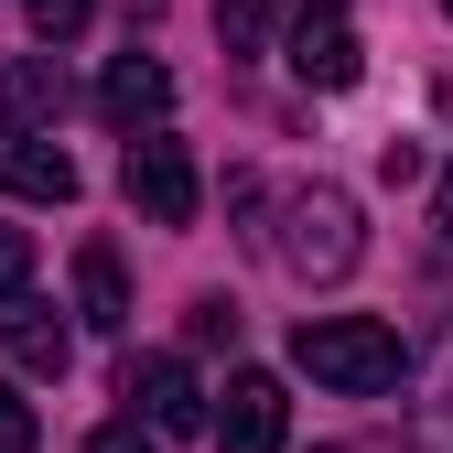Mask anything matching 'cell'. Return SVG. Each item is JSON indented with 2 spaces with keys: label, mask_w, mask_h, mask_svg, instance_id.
Instances as JSON below:
<instances>
[{
  "label": "cell",
  "mask_w": 453,
  "mask_h": 453,
  "mask_svg": "<svg viewBox=\"0 0 453 453\" xmlns=\"http://www.w3.org/2000/svg\"><path fill=\"white\" fill-rule=\"evenodd\" d=\"M292 367L313 388H346V400H388L400 388V324H378V313H303L292 324Z\"/></svg>",
  "instance_id": "6da1fadb"
},
{
  "label": "cell",
  "mask_w": 453,
  "mask_h": 453,
  "mask_svg": "<svg viewBox=\"0 0 453 453\" xmlns=\"http://www.w3.org/2000/svg\"><path fill=\"white\" fill-rule=\"evenodd\" d=\"M270 249H280V270H303V280H346V270L367 259L357 195H346V184H292V195H280Z\"/></svg>",
  "instance_id": "7a4b0ae2"
},
{
  "label": "cell",
  "mask_w": 453,
  "mask_h": 453,
  "mask_svg": "<svg viewBox=\"0 0 453 453\" xmlns=\"http://www.w3.org/2000/svg\"><path fill=\"white\" fill-rule=\"evenodd\" d=\"M119 184H130V205L151 216V226H195V151L173 141V130H130V162H119Z\"/></svg>",
  "instance_id": "3957f363"
},
{
  "label": "cell",
  "mask_w": 453,
  "mask_h": 453,
  "mask_svg": "<svg viewBox=\"0 0 453 453\" xmlns=\"http://www.w3.org/2000/svg\"><path fill=\"white\" fill-rule=\"evenodd\" d=\"M292 76L324 87V97H346V87L367 76V43H357V22H346V0H292Z\"/></svg>",
  "instance_id": "277c9868"
},
{
  "label": "cell",
  "mask_w": 453,
  "mask_h": 453,
  "mask_svg": "<svg viewBox=\"0 0 453 453\" xmlns=\"http://www.w3.org/2000/svg\"><path fill=\"white\" fill-rule=\"evenodd\" d=\"M0 195H22V205H76V151L54 141V130H0Z\"/></svg>",
  "instance_id": "5b68a950"
},
{
  "label": "cell",
  "mask_w": 453,
  "mask_h": 453,
  "mask_svg": "<svg viewBox=\"0 0 453 453\" xmlns=\"http://www.w3.org/2000/svg\"><path fill=\"white\" fill-rule=\"evenodd\" d=\"M119 400H130V421H151V432H205V388H195L184 357H130Z\"/></svg>",
  "instance_id": "8992f818"
},
{
  "label": "cell",
  "mask_w": 453,
  "mask_h": 453,
  "mask_svg": "<svg viewBox=\"0 0 453 453\" xmlns=\"http://www.w3.org/2000/svg\"><path fill=\"white\" fill-rule=\"evenodd\" d=\"M280 432H292L280 378L270 367H238V378H226V411H216V453H280Z\"/></svg>",
  "instance_id": "52a82bcc"
},
{
  "label": "cell",
  "mask_w": 453,
  "mask_h": 453,
  "mask_svg": "<svg viewBox=\"0 0 453 453\" xmlns=\"http://www.w3.org/2000/svg\"><path fill=\"white\" fill-rule=\"evenodd\" d=\"M0 346H12V367H33V378H65V367H76V334L54 324L33 292H12V303H0Z\"/></svg>",
  "instance_id": "ba28073f"
},
{
  "label": "cell",
  "mask_w": 453,
  "mask_h": 453,
  "mask_svg": "<svg viewBox=\"0 0 453 453\" xmlns=\"http://www.w3.org/2000/svg\"><path fill=\"white\" fill-rule=\"evenodd\" d=\"M97 108H108L119 130H162V108H173V76H162L151 54H119V65L97 76Z\"/></svg>",
  "instance_id": "9c48e42d"
},
{
  "label": "cell",
  "mask_w": 453,
  "mask_h": 453,
  "mask_svg": "<svg viewBox=\"0 0 453 453\" xmlns=\"http://www.w3.org/2000/svg\"><path fill=\"white\" fill-rule=\"evenodd\" d=\"M0 108H12L22 130H54V119H65V76H54L43 54H22V65L0 76Z\"/></svg>",
  "instance_id": "30bf717a"
},
{
  "label": "cell",
  "mask_w": 453,
  "mask_h": 453,
  "mask_svg": "<svg viewBox=\"0 0 453 453\" xmlns=\"http://www.w3.org/2000/svg\"><path fill=\"white\" fill-rule=\"evenodd\" d=\"M76 303L97 334H119L130 324V280H119V249H76Z\"/></svg>",
  "instance_id": "8fae6325"
},
{
  "label": "cell",
  "mask_w": 453,
  "mask_h": 453,
  "mask_svg": "<svg viewBox=\"0 0 453 453\" xmlns=\"http://www.w3.org/2000/svg\"><path fill=\"white\" fill-rule=\"evenodd\" d=\"M280 12H292V0H226V12H216V33H226V54H259Z\"/></svg>",
  "instance_id": "7c38bea8"
},
{
  "label": "cell",
  "mask_w": 453,
  "mask_h": 453,
  "mask_svg": "<svg viewBox=\"0 0 453 453\" xmlns=\"http://www.w3.org/2000/svg\"><path fill=\"white\" fill-rule=\"evenodd\" d=\"M421 453H453V334H442V367H432V400H421Z\"/></svg>",
  "instance_id": "4fadbf2b"
},
{
  "label": "cell",
  "mask_w": 453,
  "mask_h": 453,
  "mask_svg": "<svg viewBox=\"0 0 453 453\" xmlns=\"http://www.w3.org/2000/svg\"><path fill=\"white\" fill-rule=\"evenodd\" d=\"M87 12H97V0H22V22H33L43 43H76V33H87Z\"/></svg>",
  "instance_id": "5bb4252c"
},
{
  "label": "cell",
  "mask_w": 453,
  "mask_h": 453,
  "mask_svg": "<svg viewBox=\"0 0 453 453\" xmlns=\"http://www.w3.org/2000/svg\"><path fill=\"white\" fill-rule=\"evenodd\" d=\"M0 453H43V432H33V400L12 378H0Z\"/></svg>",
  "instance_id": "9a60e30c"
},
{
  "label": "cell",
  "mask_w": 453,
  "mask_h": 453,
  "mask_svg": "<svg viewBox=\"0 0 453 453\" xmlns=\"http://www.w3.org/2000/svg\"><path fill=\"white\" fill-rule=\"evenodd\" d=\"M12 292H33V238L0 226V303H12Z\"/></svg>",
  "instance_id": "2e32d148"
},
{
  "label": "cell",
  "mask_w": 453,
  "mask_h": 453,
  "mask_svg": "<svg viewBox=\"0 0 453 453\" xmlns=\"http://www.w3.org/2000/svg\"><path fill=\"white\" fill-rule=\"evenodd\" d=\"M378 173H388V184H421V173H432V151H421V141H388V151H378Z\"/></svg>",
  "instance_id": "e0dca14e"
},
{
  "label": "cell",
  "mask_w": 453,
  "mask_h": 453,
  "mask_svg": "<svg viewBox=\"0 0 453 453\" xmlns=\"http://www.w3.org/2000/svg\"><path fill=\"white\" fill-rule=\"evenodd\" d=\"M226 334H238V313H226V303L205 292V303H195V346H226Z\"/></svg>",
  "instance_id": "ac0fdd59"
},
{
  "label": "cell",
  "mask_w": 453,
  "mask_h": 453,
  "mask_svg": "<svg viewBox=\"0 0 453 453\" xmlns=\"http://www.w3.org/2000/svg\"><path fill=\"white\" fill-rule=\"evenodd\" d=\"M87 453H151V421H108V432H97Z\"/></svg>",
  "instance_id": "d6986e66"
},
{
  "label": "cell",
  "mask_w": 453,
  "mask_h": 453,
  "mask_svg": "<svg viewBox=\"0 0 453 453\" xmlns=\"http://www.w3.org/2000/svg\"><path fill=\"white\" fill-rule=\"evenodd\" d=\"M432 216H442V238H453V162H442V195H432Z\"/></svg>",
  "instance_id": "ffe728a7"
},
{
  "label": "cell",
  "mask_w": 453,
  "mask_h": 453,
  "mask_svg": "<svg viewBox=\"0 0 453 453\" xmlns=\"http://www.w3.org/2000/svg\"><path fill=\"white\" fill-rule=\"evenodd\" d=\"M442 12H453V0H442Z\"/></svg>",
  "instance_id": "44dd1931"
},
{
  "label": "cell",
  "mask_w": 453,
  "mask_h": 453,
  "mask_svg": "<svg viewBox=\"0 0 453 453\" xmlns=\"http://www.w3.org/2000/svg\"><path fill=\"white\" fill-rule=\"evenodd\" d=\"M324 453H334V442H324Z\"/></svg>",
  "instance_id": "7402d4cb"
}]
</instances>
